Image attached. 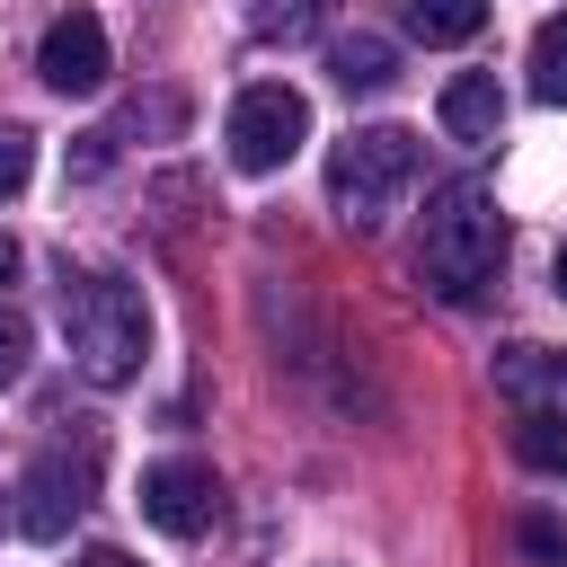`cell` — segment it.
<instances>
[{
	"label": "cell",
	"instance_id": "6da1fadb",
	"mask_svg": "<svg viewBox=\"0 0 567 567\" xmlns=\"http://www.w3.org/2000/svg\"><path fill=\"white\" fill-rule=\"evenodd\" d=\"M505 266V213L478 177H452L434 204H425V230H416V284L434 301H478Z\"/></svg>",
	"mask_w": 567,
	"mask_h": 567
},
{
	"label": "cell",
	"instance_id": "7a4b0ae2",
	"mask_svg": "<svg viewBox=\"0 0 567 567\" xmlns=\"http://www.w3.org/2000/svg\"><path fill=\"white\" fill-rule=\"evenodd\" d=\"M62 346L80 363V381L124 390L151 354V310L124 275H62Z\"/></svg>",
	"mask_w": 567,
	"mask_h": 567
},
{
	"label": "cell",
	"instance_id": "3957f363",
	"mask_svg": "<svg viewBox=\"0 0 567 567\" xmlns=\"http://www.w3.org/2000/svg\"><path fill=\"white\" fill-rule=\"evenodd\" d=\"M408 186H416V133L408 124H363L328 151V204L346 230H381Z\"/></svg>",
	"mask_w": 567,
	"mask_h": 567
},
{
	"label": "cell",
	"instance_id": "277c9868",
	"mask_svg": "<svg viewBox=\"0 0 567 567\" xmlns=\"http://www.w3.org/2000/svg\"><path fill=\"white\" fill-rule=\"evenodd\" d=\"M89 496H97V434L44 443V452L27 461V478H18V532H27V540H62V532L89 514Z\"/></svg>",
	"mask_w": 567,
	"mask_h": 567
},
{
	"label": "cell",
	"instance_id": "5b68a950",
	"mask_svg": "<svg viewBox=\"0 0 567 567\" xmlns=\"http://www.w3.org/2000/svg\"><path fill=\"white\" fill-rule=\"evenodd\" d=\"M230 168H248V177H275L301 142H310V97L301 89H284V80H257V89H239L230 97Z\"/></svg>",
	"mask_w": 567,
	"mask_h": 567
},
{
	"label": "cell",
	"instance_id": "8992f818",
	"mask_svg": "<svg viewBox=\"0 0 567 567\" xmlns=\"http://www.w3.org/2000/svg\"><path fill=\"white\" fill-rule=\"evenodd\" d=\"M142 514L168 532V540H204L221 523V478L213 461H151L142 470Z\"/></svg>",
	"mask_w": 567,
	"mask_h": 567
},
{
	"label": "cell",
	"instance_id": "52a82bcc",
	"mask_svg": "<svg viewBox=\"0 0 567 567\" xmlns=\"http://www.w3.org/2000/svg\"><path fill=\"white\" fill-rule=\"evenodd\" d=\"M35 71H44V89H62V97H89V89H106V71H115V53H106V27H97L89 9H62V18L44 27V44H35Z\"/></svg>",
	"mask_w": 567,
	"mask_h": 567
},
{
	"label": "cell",
	"instance_id": "ba28073f",
	"mask_svg": "<svg viewBox=\"0 0 567 567\" xmlns=\"http://www.w3.org/2000/svg\"><path fill=\"white\" fill-rule=\"evenodd\" d=\"M434 115H443V133H452V142H470V151H478V142H496V124H505V89H496L487 71H461V80L443 89V106H434Z\"/></svg>",
	"mask_w": 567,
	"mask_h": 567
},
{
	"label": "cell",
	"instance_id": "9c48e42d",
	"mask_svg": "<svg viewBox=\"0 0 567 567\" xmlns=\"http://www.w3.org/2000/svg\"><path fill=\"white\" fill-rule=\"evenodd\" d=\"M328 71H337V89H346V97H381V89L399 80V44H390V35H372V27H354V35H337Z\"/></svg>",
	"mask_w": 567,
	"mask_h": 567
},
{
	"label": "cell",
	"instance_id": "30bf717a",
	"mask_svg": "<svg viewBox=\"0 0 567 567\" xmlns=\"http://www.w3.org/2000/svg\"><path fill=\"white\" fill-rule=\"evenodd\" d=\"M487 27V0H408V35L416 44H470Z\"/></svg>",
	"mask_w": 567,
	"mask_h": 567
},
{
	"label": "cell",
	"instance_id": "8fae6325",
	"mask_svg": "<svg viewBox=\"0 0 567 567\" xmlns=\"http://www.w3.org/2000/svg\"><path fill=\"white\" fill-rule=\"evenodd\" d=\"M514 452H523L532 470L567 478V416H558V408H523V416H514Z\"/></svg>",
	"mask_w": 567,
	"mask_h": 567
},
{
	"label": "cell",
	"instance_id": "7c38bea8",
	"mask_svg": "<svg viewBox=\"0 0 567 567\" xmlns=\"http://www.w3.org/2000/svg\"><path fill=\"white\" fill-rule=\"evenodd\" d=\"M319 18H328V0H257L248 9V35L257 44H310Z\"/></svg>",
	"mask_w": 567,
	"mask_h": 567
},
{
	"label": "cell",
	"instance_id": "4fadbf2b",
	"mask_svg": "<svg viewBox=\"0 0 567 567\" xmlns=\"http://www.w3.org/2000/svg\"><path fill=\"white\" fill-rule=\"evenodd\" d=\"M532 97L540 106H567V18H549L532 35Z\"/></svg>",
	"mask_w": 567,
	"mask_h": 567
},
{
	"label": "cell",
	"instance_id": "5bb4252c",
	"mask_svg": "<svg viewBox=\"0 0 567 567\" xmlns=\"http://www.w3.org/2000/svg\"><path fill=\"white\" fill-rule=\"evenodd\" d=\"M496 381H505L514 399H532V390H549V381H567V354H540V346H514V354L496 363Z\"/></svg>",
	"mask_w": 567,
	"mask_h": 567
},
{
	"label": "cell",
	"instance_id": "9a60e30c",
	"mask_svg": "<svg viewBox=\"0 0 567 567\" xmlns=\"http://www.w3.org/2000/svg\"><path fill=\"white\" fill-rule=\"evenodd\" d=\"M27 177H35V142H27V124H0V204H9Z\"/></svg>",
	"mask_w": 567,
	"mask_h": 567
},
{
	"label": "cell",
	"instance_id": "2e32d148",
	"mask_svg": "<svg viewBox=\"0 0 567 567\" xmlns=\"http://www.w3.org/2000/svg\"><path fill=\"white\" fill-rule=\"evenodd\" d=\"M514 540H523L540 567H567V523H549V514H523V523H514Z\"/></svg>",
	"mask_w": 567,
	"mask_h": 567
},
{
	"label": "cell",
	"instance_id": "e0dca14e",
	"mask_svg": "<svg viewBox=\"0 0 567 567\" xmlns=\"http://www.w3.org/2000/svg\"><path fill=\"white\" fill-rule=\"evenodd\" d=\"M27 354H35V328H27V319H18L9 301H0V390H9L18 372H27Z\"/></svg>",
	"mask_w": 567,
	"mask_h": 567
},
{
	"label": "cell",
	"instance_id": "ac0fdd59",
	"mask_svg": "<svg viewBox=\"0 0 567 567\" xmlns=\"http://www.w3.org/2000/svg\"><path fill=\"white\" fill-rule=\"evenodd\" d=\"M9 284H18V239L0 230V292H9Z\"/></svg>",
	"mask_w": 567,
	"mask_h": 567
},
{
	"label": "cell",
	"instance_id": "d6986e66",
	"mask_svg": "<svg viewBox=\"0 0 567 567\" xmlns=\"http://www.w3.org/2000/svg\"><path fill=\"white\" fill-rule=\"evenodd\" d=\"M71 567H133V558H124V549H80Z\"/></svg>",
	"mask_w": 567,
	"mask_h": 567
},
{
	"label": "cell",
	"instance_id": "ffe728a7",
	"mask_svg": "<svg viewBox=\"0 0 567 567\" xmlns=\"http://www.w3.org/2000/svg\"><path fill=\"white\" fill-rule=\"evenodd\" d=\"M558 301H567V248H558Z\"/></svg>",
	"mask_w": 567,
	"mask_h": 567
}]
</instances>
